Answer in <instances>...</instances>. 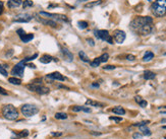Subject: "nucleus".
I'll list each match as a JSON object with an SVG mask.
<instances>
[{"instance_id":"nucleus-1","label":"nucleus","mask_w":166,"mask_h":139,"mask_svg":"<svg viewBox=\"0 0 166 139\" xmlns=\"http://www.w3.org/2000/svg\"><path fill=\"white\" fill-rule=\"evenodd\" d=\"M149 24H153V18L150 17V16H138V17L131 21V29L138 34L139 30L142 29L143 27Z\"/></svg>"},{"instance_id":"nucleus-2","label":"nucleus","mask_w":166,"mask_h":139,"mask_svg":"<svg viewBox=\"0 0 166 139\" xmlns=\"http://www.w3.org/2000/svg\"><path fill=\"white\" fill-rule=\"evenodd\" d=\"M152 13L156 17H162L166 14V0H156L152 3Z\"/></svg>"},{"instance_id":"nucleus-3","label":"nucleus","mask_w":166,"mask_h":139,"mask_svg":"<svg viewBox=\"0 0 166 139\" xmlns=\"http://www.w3.org/2000/svg\"><path fill=\"white\" fill-rule=\"evenodd\" d=\"M2 114L7 120H16L18 118V111L12 105H6L2 109Z\"/></svg>"},{"instance_id":"nucleus-4","label":"nucleus","mask_w":166,"mask_h":139,"mask_svg":"<svg viewBox=\"0 0 166 139\" xmlns=\"http://www.w3.org/2000/svg\"><path fill=\"white\" fill-rule=\"evenodd\" d=\"M22 114L27 118H30V117H33L34 115H36L39 112L38 107H36L35 105H31V104H26L24 106H22L21 108Z\"/></svg>"},{"instance_id":"nucleus-5","label":"nucleus","mask_w":166,"mask_h":139,"mask_svg":"<svg viewBox=\"0 0 166 139\" xmlns=\"http://www.w3.org/2000/svg\"><path fill=\"white\" fill-rule=\"evenodd\" d=\"M39 14L44 16L45 18H49L54 21H64V23H68L69 21L66 15L57 14V13H49V12H45V11H40Z\"/></svg>"},{"instance_id":"nucleus-6","label":"nucleus","mask_w":166,"mask_h":139,"mask_svg":"<svg viewBox=\"0 0 166 139\" xmlns=\"http://www.w3.org/2000/svg\"><path fill=\"white\" fill-rule=\"evenodd\" d=\"M27 88L31 91H35L39 94H47L49 93V88L44 87V85L40 84V83H31V84L27 85Z\"/></svg>"},{"instance_id":"nucleus-7","label":"nucleus","mask_w":166,"mask_h":139,"mask_svg":"<svg viewBox=\"0 0 166 139\" xmlns=\"http://www.w3.org/2000/svg\"><path fill=\"white\" fill-rule=\"evenodd\" d=\"M27 62L25 60H22L19 61V62L16 64L15 67L12 68V70H11V74L15 76H19V77H22L24 75V72H25V68H26L27 66Z\"/></svg>"},{"instance_id":"nucleus-8","label":"nucleus","mask_w":166,"mask_h":139,"mask_svg":"<svg viewBox=\"0 0 166 139\" xmlns=\"http://www.w3.org/2000/svg\"><path fill=\"white\" fill-rule=\"evenodd\" d=\"M95 36L97 39L102 41L108 42L109 44H113V39L111 38V36L109 35L108 30H95Z\"/></svg>"},{"instance_id":"nucleus-9","label":"nucleus","mask_w":166,"mask_h":139,"mask_svg":"<svg viewBox=\"0 0 166 139\" xmlns=\"http://www.w3.org/2000/svg\"><path fill=\"white\" fill-rule=\"evenodd\" d=\"M32 18L33 16L30 13H21L13 18V21L15 23H29L30 21H32Z\"/></svg>"},{"instance_id":"nucleus-10","label":"nucleus","mask_w":166,"mask_h":139,"mask_svg":"<svg viewBox=\"0 0 166 139\" xmlns=\"http://www.w3.org/2000/svg\"><path fill=\"white\" fill-rule=\"evenodd\" d=\"M125 37H126L125 33L123 32V30H115L114 34H113V39L117 44H122L125 40Z\"/></svg>"},{"instance_id":"nucleus-11","label":"nucleus","mask_w":166,"mask_h":139,"mask_svg":"<svg viewBox=\"0 0 166 139\" xmlns=\"http://www.w3.org/2000/svg\"><path fill=\"white\" fill-rule=\"evenodd\" d=\"M19 36V38H21V40L24 42V43H28V42L32 41L34 39V35L33 34H26L25 33V30L22 29H19L18 30V32H16Z\"/></svg>"},{"instance_id":"nucleus-12","label":"nucleus","mask_w":166,"mask_h":139,"mask_svg":"<svg viewBox=\"0 0 166 139\" xmlns=\"http://www.w3.org/2000/svg\"><path fill=\"white\" fill-rule=\"evenodd\" d=\"M36 18L38 19L40 23H42L43 24H46V26H49V27H57V24H56V21H51V19H44L40 17V16H38V14H36Z\"/></svg>"},{"instance_id":"nucleus-13","label":"nucleus","mask_w":166,"mask_h":139,"mask_svg":"<svg viewBox=\"0 0 166 139\" xmlns=\"http://www.w3.org/2000/svg\"><path fill=\"white\" fill-rule=\"evenodd\" d=\"M47 78L53 79V80H60V81H63L64 76H62V74H60L59 72H53V73H50L47 75Z\"/></svg>"},{"instance_id":"nucleus-14","label":"nucleus","mask_w":166,"mask_h":139,"mask_svg":"<svg viewBox=\"0 0 166 139\" xmlns=\"http://www.w3.org/2000/svg\"><path fill=\"white\" fill-rule=\"evenodd\" d=\"M22 4V0H8L7 6L13 9V8H18Z\"/></svg>"},{"instance_id":"nucleus-15","label":"nucleus","mask_w":166,"mask_h":139,"mask_svg":"<svg viewBox=\"0 0 166 139\" xmlns=\"http://www.w3.org/2000/svg\"><path fill=\"white\" fill-rule=\"evenodd\" d=\"M60 51H61V53H62L63 57L65 58L66 61H69V62H71V61L74 60V55H72L71 53H70L66 48H61Z\"/></svg>"},{"instance_id":"nucleus-16","label":"nucleus","mask_w":166,"mask_h":139,"mask_svg":"<svg viewBox=\"0 0 166 139\" xmlns=\"http://www.w3.org/2000/svg\"><path fill=\"white\" fill-rule=\"evenodd\" d=\"M74 112H85V113H90L91 112V109L87 107H81V106H74L71 108Z\"/></svg>"},{"instance_id":"nucleus-17","label":"nucleus","mask_w":166,"mask_h":139,"mask_svg":"<svg viewBox=\"0 0 166 139\" xmlns=\"http://www.w3.org/2000/svg\"><path fill=\"white\" fill-rule=\"evenodd\" d=\"M52 60H55V61H57L56 59H54L52 56H50V55H43L41 58H40V62L42 63H44V64H48L51 62Z\"/></svg>"},{"instance_id":"nucleus-18","label":"nucleus","mask_w":166,"mask_h":139,"mask_svg":"<svg viewBox=\"0 0 166 139\" xmlns=\"http://www.w3.org/2000/svg\"><path fill=\"white\" fill-rule=\"evenodd\" d=\"M86 106H93V107H99V108H102V107H103V104H101V103L96 102V101H93V100H87Z\"/></svg>"},{"instance_id":"nucleus-19","label":"nucleus","mask_w":166,"mask_h":139,"mask_svg":"<svg viewBox=\"0 0 166 139\" xmlns=\"http://www.w3.org/2000/svg\"><path fill=\"white\" fill-rule=\"evenodd\" d=\"M155 76H156V74L154 73V72L150 71V70H147V71H145V72H144V78H145L146 80L153 79V78H155Z\"/></svg>"},{"instance_id":"nucleus-20","label":"nucleus","mask_w":166,"mask_h":139,"mask_svg":"<svg viewBox=\"0 0 166 139\" xmlns=\"http://www.w3.org/2000/svg\"><path fill=\"white\" fill-rule=\"evenodd\" d=\"M134 100H136V102L139 104L141 107L142 108H145V107H147V105H148V103H147V101H145L144 99H142L141 96H137L136 98H134Z\"/></svg>"},{"instance_id":"nucleus-21","label":"nucleus","mask_w":166,"mask_h":139,"mask_svg":"<svg viewBox=\"0 0 166 139\" xmlns=\"http://www.w3.org/2000/svg\"><path fill=\"white\" fill-rule=\"evenodd\" d=\"M112 112H113L114 114H116V115H125V109H123L122 107H119V106L113 108V109H112Z\"/></svg>"},{"instance_id":"nucleus-22","label":"nucleus","mask_w":166,"mask_h":139,"mask_svg":"<svg viewBox=\"0 0 166 139\" xmlns=\"http://www.w3.org/2000/svg\"><path fill=\"white\" fill-rule=\"evenodd\" d=\"M154 58V54L150 51L146 52V54L144 55V57H143V61L144 62H149V61H151L152 59Z\"/></svg>"},{"instance_id":"nucleus-23","label":"nucleus","mask_w":166,"mask_h":139,"mask_svg":"<svg viewBox=\"0 0 166 139\" xmlns=\"http://www.w3.org/2000/svg\"><path fill=\"white\" fill-rule=\"evenodd\" d=\"M139 128H140V131L142 132L144 135H146V136L151 135V131L149 128H147V125H143V126H140Z\"/></svg>"},{"instance_id":"nucleus-24","label":"nucleus","mask_w":166,"mask_h":139,"mask_svg":"<svg viewBox=\"0 0 166 139\" xmlns=\"http://www.w3.org/2000/svg\"><path fill=\"white\" fill-rule=\"evenodd\" d=\"M102 3V0H97V1H94V2H90V3H87L85 5V8H92V7H95L97 5H100Z\"/></svg>"},{"instance_id":"nucleus-25","label":"nucleus","mask_w":166,"mask_h":139,"mask_svg":"<svg viewBox=\"0 0 166 139\" xmlns=\"http://www.w3.org/2000/svg\"><path fill=\"white\" fill-rule=\"evenodd\" d=\"M8 82H10L11 84H15V85H19L22 83V80L19 78H16V77H9V78H8Z\"/></svg>"},{"instance_id":"nucleus-26","label":"nucleus","mask_w":166,"mask_h":139,"mask_svg":"<svg viewBox=\"0 0 166 139\" xmlns=\"http://www.w3.org/2000/svg\"><path fill=\"white\" fill-rule=\"evenodd\" d=\"M78 56H80L81 60V61H84V62H90V60H89L88 56H87L86 53L84 52V51H80V53H78Z\"/></svg>"},{"instance_id":"nucleus-27","label":"nucleus","mask_w":166,"mask_h":139,"mask_svg":"<svg viewBox=\"0 0 166 139\" xmlns=\"http://www.w3.org/2000/svg\"><path fill=\"white\" fill-rule=\"evenodd\" d=\"M55 118L58 119V120H65V119L67 118V115L65 113H56Z\"/></svg>"},{"instance_id":"nucleus-28","label":"nucleus","mask_w":166,"mask_h":139,"mask_svg":"<svg viewBox=\"0 0 166 139\" xmlns=\"http://www.w3.org/2000/svg\"><path fill=\"white\" fill-rule=\"evenodd\" d=\"M33 1H31V0H25V1H22V8H28V7H31L33 6Z\"/></svg>"},{"instance_id":"nucleus-29","label":"nucleus","mask_w":166,"mask_h":139,"mask_svg":"<svg viewBox=\"0 0 166 139\" xmlns=\"http://www.w3.org/2000/svg\"><path fill=\"white\" fill-rule=\"evenodd\" d=\"M78 26L80 29L84 30V29H87V27H88V23L85 21H80L78 23Z\"/></svg>"},{"instance_id":"nucleus-30","label":"nucleus","mask_w":166,"mask_h":139,"mask_svg":"<svg viewBox=\"0 0 166 139\" xmlns=\"http://www.w3.org/2000/svg\"><path fill=\"white\" fill-rule=\"evenodd\" d=\"M101 64V61H100V58L98 57V58H95V60L94 61H92L91 62V66L92 67H98Z\"/></svg>"},{"instance_id":"nucleus-31","label":"nucleus","mask_w":166,"mask_h":139,"mask_svg":"<svg viewBox=\"0 0 166 139\" xmlns=\"http://www.w3.org/2000/svg\"><path fill=\"white\" fill-rule=\"evenodd\" d=\"M99 58H100L101 63L106 62V61L108 60V58H109V55L107 54V53H104V54H103V55H101V56H100Z\"/></svg>"},{"instance_id":"nucleus-32","label":"nucleus","mask_w":166,"mask_h":139,"mask_svg":"<svg viewBox=\"0 0 166 139\" xmlns=\"http://www.w3.org/2000/svg\"><path fill=\"white\" fill-rule=\"evenodd\" d=\"M109 119H110L111 121L116 122V123H119V122L122 121V118H120V117H110Z\"/></svg>"},{"instance_id":"nucleus-33","label":"nucleus","mask_w":166,"mask_h":139,"mask_svg":"<svg viewBox=\"0 0 166 139\" xmlns=\"http://www.w3.org/2000/svg\"><path fill=\"white\" fill-rule=\"evenodd\" d=\"M28 135H29V131L28 130H22L21 133H18L19 137H27Z\"/></svg>"},{"instance_id":"nucleus-34","label":"nucleus","mask_w":166,"mask_h":139,"mask_svg":"<svg viewBox=\"0 0 166 139\" xmlns=\"http://www.w3.org/2000/svg\"><path fill=\"white\" fill-rule=\"evenodd\" d=\"M0 73H1L3 76H7V71L5 70L4 66H1V65H0Z\"/></svg>"},{"instance_id":"nucleus-35","label":"nucleus","mask_w":166,"mask_h":139,"mask_svg":"<svg viewBox=\"0 0 166 139\" xmlns=\"http://www.w3.org/2000/svg\"><path fill=\"white\" fill-rule=\"evenodd\" d=\"M150 123V121H143V122H140V123H136L134 124V126H143V125H147Z\"/></svg>"},{"instance_id":"nucleus-36","label":"nucleus","mask_w":166,"mask_h":139,"mask_svg":"<svg viewBox=\"0 0 166 139\" xmlns=\"http://www.w3.org/2000/svg\"><path fill=\"white\" fill-rule=\"evenodd\" d=\"M133 137H134V139H142L143 135L141 134V133H134L133 135Z\"/></svg>"},{"instance_id":"nucleus-37","label":"nucleus","mask_w":166,"mask_h":139,"mask_svg":"<svg viewBox=\"0 0 166 139\" xmlns=\"http://www.w3.org/2000/svg\"><path fill=\"white\" fill-rule=\"evenodd\" d=\"M104 69H105V70H112V69H115V66L107 65V66H104Z\"/></svg>"},{"instance_id":"nucleus-38","label":"nucleus","mask_w":166,"mask_h":139,"mask_svg":"<svg viewBox=\"0 0 166 139\" xmlns=\"http://www.w3.org/2000/svg\"><path fill=\"white\" fill-rule=\"evenodd\" d=\"M3 9H4V4L2 1H0V15L3 13Z\"/></svg>"},{"instance_id":"nucleus-39","label":"nucleus","mask_w":166,"mask_h":139,"mask_svg":"<svg viewBox=\"0 0 166 139\" xmlns=\"http://www.w3.org/2000/svg\"><path fill=\"white\" fill-rule=\"evenodd\" d=\"M134 58H136V57H134V55H128V56H126V59L129 60V61H134Z\"/></svg>"},{"instance_id":"nucleus-40","label":"nucleus","mask_w":166,"mask_h":139,"mask_svg":"<svg viewBox=\"0 0 166 139\" xmlns=\"http://www.w3.org/2000/svg\"><path fill=\"white\" fill-rule=\"evenodd\" d=\"M0 94H3V96H6V94H7V93L5 91L4 88L1 87H0Z\"/></svg>"},{"instance_id":"nucleus-41","label":"nucleus","mask_w":166,"mask_h":139,"mask_svg":"<svg viewBox=\"0 0 166 139\" xmlns=\"http://www.w3.org/2000/svg\"><path fill=\"white\" fill-rule=\"evenodd\" d=\"M87 42H88V43H89V45H91V46H94V45H95L94 41H93L92 39H87Z\"/></svg>"},{"instance_id":"nucleus-42","label":"nucleus","mask_w":166,"mask_h":139,"mask_svg":"<svg viewBox=\"0 0 166 139\" xmlns=\"http://www.w3.org/2000/svg\"><path fill=\"white\" fill-rule=\"evenodd\" d=\"M51 135H52V136H61V135H62V133H61V132H59V133H54V132H52V133H51Z\"/></svg>"},{"instance_id":"nucleus-43","label":"nucleus","mask_w":166,"mask_h":139,"mask_svg":"<svg viewBox=\"0 0 166 139\" xmlns=\"http://www.w3.org/2000/svg\"><path fill=\"white\" fill-rule=\"evenodd\" d=\"M91 134H92V135L99 136V135H101V133H99V132H93V131H91Z\"/></svg>"},{"instance_id":"nucleus-44","label":"nucleus","mask_w":166,"mask_h":139,"mask_svg":"<svg viewBox=\"0 0 166 139\" xmlns=\"http://www.w3.org/2000/svg\"><path fill=\"white\" fill-rule=\"evenodd\" d=\"M59 88H65V90H68V87H64V85H58Z\"/></svg>"},{"instance_id":"nucleus-45","label":"nucleus","mask_w":166,"mask_h":139,"mask_svg":"<svg viewBox=\"0 0 166 139\" xmlns=\"http://www.w3.org/2000/svg\"><path fill=\"white\" fill-rule=\"evenodd\" d=\"M92 87H99V84H98V83H93Z\"/></svg>"},{"instance_id":"nucleus-46","label":"nucleus","mask_w":166,"mask_h":139,"mask_svg":"<svg viewBox=\"0 0 166 139\" xmlns=\"http://www.w3.org/2000/svg\"><path fill=\"white\" fill-rule=\"evenodd\" d=\"M165 122H166V119H163V120H162V123H165Z\"/></svg>"},{"instance_id":"nucleus-47","label":"nucleus","mask_w":166,"mask_h":139,"mask_svg":"<svg viewBox=\"0 0 166 139\" xmlns=\"http://www.w3.org/2000/svg\"><path fill=\"white\" fill-rule=\"evenodd\" d=\"M160 108H164V109H166V106H164V107H160Z\"/></svg>"},{"instance_id":"nucleus-48","label":"nucleus","mask_w":166,"mask_h":139,"mask_svg":"<svg viewBox=\"0 0 166 139\" xmlns=\"http://www.w3.org/2000/svg\"><path fill=\"white\" fill-rule=\"evenodd\" d=\"M163 129H166V126H163Z\"/></svg>"},{"instance_id":"nucleus-49","label":"nucleus","mask_w":166,"mask_h":139,"mask_svg":"<svg viewBox=\"0 0 166 139\" xmlns=\"http://www.w3.org/2000/svg\"><path fill=\"white\" fill-rule=\"evenodd\" d=\"M163 114H166V111H165V112H163Z\"/></svg>"},{"instance_id":"nucleus-50","label":"nucleus","mask_w":166,"mask_h":139,"mask_svg":"<svg viewBox=\"0 0 166 139\" xmlns=\"http://www.w3.org/2000/svg\"><path fill=\"white\" fill-rule=\"evenodd\" d=\"M165 139H166V136H165Z\"/></svg>"}]
</instances>
